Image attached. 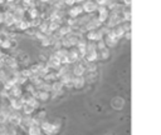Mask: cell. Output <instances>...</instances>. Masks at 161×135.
Returning <instances> with one entry per match:
<instances>
[{
    "mask_svg": "<svg viewBox=\"0 0 161 135\" xmlns=\"http://www.w3.org/2000/svg\"><path fill=\"white\" fill-rule=\"evenodd\" d=\"M0 135H9V124L8 122L0 124Z\"/></svg>",
    "mask_w": 161,
    "mask_h": 135,
    "instance_id": "cell-23",
    "label": "cell"
},
{
    "mask_svg": "<svg viewBox=\"0 0 161 135\" xmlns=\"http://www.w3.org/2000/svg\"><path fill=\"white\" fill-rule=\"evenodd\" d=\"M6 26H13L15 24V20H14V16L10 11H5V16H4V22Z\"/></svg>",
    "mask_w": 161,
    "mask_h": 135,
    "instance_id": "cell-21",
    "label": "cell"
},
{
    "mask_svg": "<svg viewBox=\"0 0 161 135\" xmlns=\"http://www.w3.org/2000/svg\"><path fill=\"white\" fill-rule=\"evenodd\" d=\"M121 26L125 31H130L131 30V21H122L121 22Z\"/></svg>",
    "mask_w": 161,
    "mask_h": 135,
    "instance_id": "cell-29",
    "label": "cell"
},
{
    "mask_svg": "<svg viewBox=\"0 0 161 135\" xmlns=\"http://www.w3.org/2000/svg\"><path fill=\"white\" fill-rule=\"evenodd\" d=\"M94 1H96V4H97L98 6H106L109 0H94Z\"/></svg>",
    "mask_w": 161,
    "mask_h": 135,
    "instance_id": "cell-31",
    "label": "cell"
},
{
    "mask_svg": "<svg viewBox=\"0 0 161 135\" xmlns=\"http://www.w3.org/2000/svg\"><path fill=\"white\" fill-rule=\"evenodd\" d=\"M4 90V85H3V81L0 80V94H1V91Z\"/></svg>",
    "mask_w": 161,
    "mask_h": 135,
    "instance_id": "cell-37",
    "label": "cell"
},
{
    "mask_svg": "<svg viewBox=\"0 0 161 135\" xmlns=\"http://www.w3.org/2000/svg\"><path fill=\"white\" fill-rule=\"evenodd\" d=\"M52 44H53V41H52V39H50V36H49V35L44 36V38L40 40V45H42V46H44V48H45V46H50Z\"/></svg>",
    "mask_w": 161,
    "mask_h": 135,
    "instance_id": "cell-24",
    "label": "cell"
},
{
    "mask_svg": "<svg viewBox=\"0 0 161 135\" xmlns=\"http://www.w3.org/2000/svg\"><path fill=\"white\" fill-rule=\"evenodd\" d=\"M39 1H40V2H48L49 0H39Z\"/></svg>",
    "mask_w": 161,
    "mask_h": 135,
    "instance_id": "cell-40",
    "label": "cell"
},
{
    "mask_svg": "<svg viewBox=\"0 0 161 135\" xmlns=\"http://www.w3.org/2000/svg\"><path fill=\"white\" fill-rule=\"evenodd\" d=\"M64 1V5H68V6H72L75 4V0H63Z\"/></svg>",
    "mask_w": 161,
    "mask_h": 135,
    "instance_id": "cell-32",
    "label": "cell"
},
{
    "mask_svg": "<svg viewBox=\"0 0 161 135\" xmlns=\"http://www.w3.org/2000/svg\"><path fill=\"white\" fill-rule=\"evenodd\" d=\"M29 70H30L33 74H38V72H39V70H40V64H39V62L30 64V65H29Z\"/></svg>",
    "mask_w": 161,
    "mask_h": 135,
    "instance_id": "cell-26",
    "label": "cell"
},
{
    "mask_svg": "<svg viewBox=\"0 0 161 135\" xmlns=\"http://www.w3.org/2000/svg\"><path fill=\"white\" fill-rule=\"evenodd\" d=\"M86 80H84V76H73V88L77 89V90H80L84 88L86 85Z\"/></svg>",
    "mask_w": 161,
    "mask_h": 135,
    "instance_id": "cell-12",
    "label": "cell"
},
{
    "mask_svg": "<svg viewBox=\"0 0 161 135\" xmlns=\"http://www.w3.org/2000/svg\"><path fill=\"white\" fill-rule=\"evenodd\" d=\"M111 105H112L113 109H116V110H121V109L125 106V99L121 98V96H116V98L112 99Z\"/></svg>",
    "mask_w": 161,
    "mask_h": 135,
    "instance_id": "cell-13",
    "label": "cell"
},
{
    "mask_svg": "<svg viewBox=\"0 0 161 135\" xmlns=\"http://www.w3.org/2000/svg\"><path fill=\"white\" fill-rule=\"evenodd\" d=\"M34 124V120H33V118L30 116V115H26L25 118H21V121H20V124H19V126H21L23 128V130H28L29 129V126H31Z\"/></svg>",
    "mask_w": 161,
    "mask_h": 135,
    "instance_id": "cell-14",
    "label": "cell"
},
{
    "mask_svg": "<svg viewBox=\"0 0 161 135\" xmlns=\"http://www.w3.org/2000/svg\"><path fill=\"white\" fill-rule=\"evenodd\" d=\"M63 88H64L63 82L57 79V80H54V81L52 82V90H50V92H52V94H57L58 91L63 90Z\"/></svg>",
    "mask_w": 161,
    "mask_h": 135,
    "instance_id": "cell-20",
    "label": "cell"
},
{
    "mask_svg": "<svg viewBox=\"0 0 161 135\" xmlns=\"http://www.w3.org/2000/svg\"><path fill=\"white\" fill-rule=\"evenodd\" d=\"M67 59H68V64H74L77 62L80 58H79V54H78V50L77 49H70L68 50L67 52Z\"/></svg>",
    "mask_w": 161,
    "mask_h": 135,
    "instance_id": "cell-11",
    "label": "cell"
},
{
    "mask_svg": "<svg viewBox=\"0 0 161 135\" xmlns=\"http://www.w3.org/2000/svg\"><path fill=\"white\" fill-rule=\"evenodd\" d=\"M84 0H75V2H83Z\"/></svg>",
    "mask_w": 161,
    "mask_h": 135,
    "instance_id": "cell-41",
    "label": "cell"
},
{
    "mask_svg": "<svg viewBox=\"0 0 161 135\" xmlns=\"http://www.w3.org/2000/svg\"><path fill=\"white\" fill-rule=\"evenodd\" d=\"M20 75H23L24 78H26V79H29L31 75H33V72L29 70V68H25V69H23L21 71H20Z\"/></svg>",
    "mask_w": 161,
    "mask_h": 135,
    "instance_id": "cell-27",
    "label": "cell"
},
{
    "mask_svg": "<svg viewBox=\"0 0 161 135\" xmlns=\"http://www.w3.org/2000/svg\"><path fill=\"white\" fill-rule=\"evenodd\" d=\"M97 52H98V60H107V59L111 56L109 49H108L107 46H103V48L98 49Z\"/></svg>",
    "mask_w": 161,
    "mask_h": 135,
    "instance_id": "cell-17",
    "label": "cell"
},
{
    "mask_svg": "<svg viewBox=\"0 0 161 135\" xmlns=\"http://www.w3.org/2000/svg\"><path fill=\"white\" fill-rule=\"evenodd\" d=\"M97 69H98V65L96 64V61L87 62L86 65V71H97Z\"/></svg>",
    "mask_w": 161,
    "mask_h": 135,
    "instance_id": "cell-25",
    "label": "cell"
},
{
    "mask_svg": "<svg viewBox=\"0 0 161 135\" xmlns=\"http://www.w3.org/2000/svg\"><path fill=\"white\" fill-rule=\"evenodd\" d=\"M83 60H86L87 62H91V61H97L98 60V52L97 50H87L82 58Z\"/></svg>",
    "mask_w": 161,
    "mask_h": 135,
    "instance_id": "cell-10",
    "label": "cell"
},
{
    "mask_svg": "<svg viewBox=\"0 0 161 135\" xmlns=\"http://www.w3.org/2000/svg\"><path fill=\"white\" fill-rule=\"evenodd\" d=\"M4 16H5V11H1L0 10V24L4 22Z\"/></svg>",
    "mask_w": 161,
    "mask_h": 135,
    "instance_id": "cell-35",
    "label": "cell"
},
{
    "mask_svg": "<svg viewBox=\"0 0 161 135\" xmlns=\"http://www.w3.org/2000/svg\"><path fill=\"white\" fill-rule=\"evenodd\" d=\"M86 39L88 41H98V40H102L103 39V34L98 29L89 30V31H86Z\"/></svg>",
    "mask_w": 161,
    "mask_h": 135,
    "instance_id": "cell-3",
    "label": "cell"
},
{
    "mask_svg": "<svg viewBox=\"0 0 161 135\" xmlns=\"http://www.w3.org/2000/svg\"><path fill=\"white\" fill-rule=\"evenodd\" d=\"M121 2H123L125 5H131V0H121Z\"/></svg>",
    "mask_w": 161,
    "mask_h": 135,
    "instance_id": "cell-36",
    "label": "cell"
},
{
    "mask_svg": "<svg viewBox=\"0 0 161 135\" xmlns=\"http://www.w3.org/2000/svg\"><path fill=\"white\" fill-rule=\"evenodd\" d=\"M30 1H31V0H23V2H24V4L26 5V6H28V4H29Z\"/></svg>",
    "mask_w": 161,
    "mask_h": 135,
    "instance_id": "cell-38",
    "label": "cell"
},
{
    "mask_svg": "<svg viewBox=\"0 0 161 135\" xmlns=\"http://www.w3.org/2000/svg\"><path fill=\"white\" fill-rule=\"evenodd\" d=\"M20 121H21V116L18 112V110H11L6 118V122L10 125H14V126H19Z\"/></svg>",
    "mask_w": 161,
    "mask_h": 135,
    "instance_id": "cell-2",
    "label": "cell"
},
{
    "mask_svg": "<svg viewBox=\"0 0 161 135\" xmlns=\"http://www.w3.org/2000/svg\"><path fill=\"white\" fill-rule=\"evenodd\" d=\"M47 65L50 68V69H53V70H57V69H59L60 68V61L54 56V55H52V56H49V59H48V61H47Z\"/></svg>",
    "mask_w": 161,
    "mask_h": 135,
    "instance_id": "cell-15",
    "label": "cell"
},
{
    "mask_svg": "<svg viewBox=\"0 0 161 135\" xmlns=\"http://www.w3.org/2000/svg\"><path fill=\"white\" fill-rule=\"evenodd\" d=\"M36 28L35 26H29L28 29H25L24 31H25V34H28V35H31V36H34L35 35V32H36Z\"/></svg>",
    "mask_w": 161,
    "mask_h": 135,
    "instance_id": "cell-28",
    "label": "cell"
},
{
    "mask_svg": "<svg viewBox=\"0 0 161 135\" xmlns=\"http://www.w3.org/2000/svg\"><path fill=\"white\" fill-rule=\"evenodd\" d=\"M9 40H10V49H15L18 46V41L14 38H9Z\"/></svg>",
    "mask_w": 161,
    "mask_h": 135,
    "instance_id": "cell-30",
    "label": "cell"
},
{
    "mask_svg": "<svg viewBox=\"0 0 161 135\" xmlns=\"http://www.w3.org/2000/svg\"><path fill=\"white\" fill-rule=\"evenodd\" d=\"M28 131V135H42V129H40V125L34 122L31 126H29V129L26 130Z\"/></svg>",
    "mask_w": 161,
    "mask_h": 135,
    "instance_id": "cell-19",
    "label": "cell"
},
{
    "mask_svg": "<svg viewBox=\"0 0 161 135\" xmlns=\"http://www.w3.org/2000/svg\"><path fill=\"white\" fill-rule=\"evenodd\" d=\"M123 36H125L127 40H131V36H132V35H131V30H130V31H125Z\"/></svg>",
    "mask_w": 161,
    "mask_h": 135,
    "instance_id": "cell-33",
    "label": "cell"
},
{
    "mask_svg": "<svg viewBox=\"0 0 161 135\" xmlns=\"http://www.w3.org/2000/svg\"><path fill=\"white\" fill-rule=\"evenodd\" d=\"M98 16H97V19L103 24V22H106L107 21V19H108V16H109V11H108V9L106 8V6H98Z\"/></svg>",
    "mask_w": 161,
    "mask_h": 135,
    "instance_id": "cell-7",
    "label": "cell"
},
{
    "mask_svg": "<svg viewBox=\"0 0 161 135\" xmlns=\"http://www.w3.org/2000/svg\"><path fill=\"white\" fill-rule=\"evenodd\" d=\"M42 135H43V134H42Z\"/></svg>",
    "mask_w": 161,
    "mask_h": 135,
    "instance_id": "cell-42",
    "label": "cell"
},
{
    "mask_svg": "<svg viewBox=\"0 0 161 135\" xmlns=\"http://www.w3.org/2000/svg\"><path fill=\"white\" fill-rule=\"evenodd\" d=\"M39 125H40L42 132H44L45 135H55L60 129V121L59 120H55V122H52V121H48L44 119L40 121Z\"/></svg>",
    "mask_w": 161,
    "mask_h": 135,
    "instance_id": "cell-1",
    "label": "cell"
},
{
    "mask_svg": "<svg viewBox=\"0 0 161 135\" xmlns=\"http://www.w3.org/2000/svg\"><path fill=\"white\" fill-rule=\"evenodd\" d=\"M82 14H83L82 5H72L70 9L68 10V16H70V18H78Z\"/></svg>",
    "mask_w": 161,
    "mask_h": 135,
    "instance_id": "cell-9",
    "label": "cell"
},
{
    "mask_svg": "<svg viewBox=\"0 0 161 135\" xmlns=\"http://www.w3.org/2000/svg\"><path fill=\"white\" fill-rule=\"evenodd\" d=\"M14 58H15V60L18 61V64H19V65L29 64V60H30V58H29L28 52H25V51H19Z\"/></svg>",
    "mask_w": 161,
    "mask_h": 135,
    "instance_id": "cell-8",
    "label": "cell"
},
{
    "mask_svg": "<svg viewBox=\"0 0 161 135\" xmlns=\"http://www.w3.org/2000/svg\"><path fill=\"white\" fill-rule=\"evenodd\" d=\"M1 122H6V116L3 112H0V124Z\"/></svg>",
    "mask_w": 161,
    "mask_h": 135,
    "instance_id": "cell-34",
    "label": "cell"
},
{
    "mask_svg": "<svg viewBox=\"0 0 161 135\" xmlns=\"http://www.w3.org/2000/svg\"><path fill=\"white\" fill-rule=\"evenodd\" d=\"M21 109H23V111H24L25 115H31L34 112V110H35V108L31 106V105H29V104H23Z\"/></svg>",
    "mask_w": 161,
    "mask_h": 135,
    "instance_id": "cell-22",
    "label": "cell"
},
{
    "mask_svg": "<svg viewBox=\"0 0 161 135\" xmlns=\"http://www.w3.org/2000/svg\"><path fill=\"white\" fill-rule=\"evenodd\" d=\"M9 105L13 110H20L21 106H23V100L20 96H9Z\"/></svg>",
    "mask_w": 161,
    "mask_h": 135,
    "instance_id": "cell-5",
    "label": "cell"
},
{
    "mask_svg": "<svg viewBox=\"0 0 161 135\" xmlns=\"http://www.w3.org/2000/svg\"><path fill=\"white\" fill-rule=\"evenodd\" d=\"M83 76H84L86 82L92 84V82H96V80H97V78H98V72H97V71H86Z\"/></svg>",
    "mask_w": 161,
    "mask_h": 135,
    "instance_id": "cell-16",
    "label": "cell"
},
{
    "mask_svg": "<svg viewBox=\"0 0 161 135\" xmlns=\"http://www.w3.org/2000/svg\"><path fill=\"white\" fill-rule=\"evenodd\" d=\"M104 45L107 46V48H113V46H116L117 45V42H118V39H116L114 36H111V35H108V34H106L104 35Z\"/></svg>",
    "mask_w": 161,
    "mask_h": 135,
    "instance_id": "cell-18",
    "label": "cell"
},
{
    "mask_svg": "<svg viewBox=\"0 0 161 135\" xmlns=\"http://www.w3.org/2000/svg\"><path fill=\"white\" fill-rule=\"evenodd\" d=\"M3 66L8 68V69H10V70H15V69H18V68H19V64H18V61L15 60V58H14V56L5 55V59H4V64H3Z\"/></svg>",
    "mask_w": 161,
    "mask_h": 135,
    "instance_id": "cell-4",
    "label": "cell"
},
{
    "mask_svg": "<svg viewBox=\"0 0 161 135\" xmlns=\"http://www.w3.org/2000/svg\"><path fill=\"white\" fill-rule=\"evenodd\" d=\"M3 30H4V28H3L1 24H0V34H3Z\"/></svg>",
    "mask_w": 161,
    "mask_h": 135,
    "instance_id": "cell-39",
    "label": "cell"
},
{
    "mask_svg": "<svg viewBox=\"0 0 161 135\" xmlns=\"http://www.w3.org/2000/svg\"><path fill=\"white\" fill-rule=\"evenodd\" d=\"M82 8H83V11H86L88 14H92V12H94L98 9V5L93 0H84Z\"/></svg>",
    "mask_w": 161,
    "mask_h": 135,
    "instance_id": "cell-6",
    "label": "cell"
}]
</instances>
